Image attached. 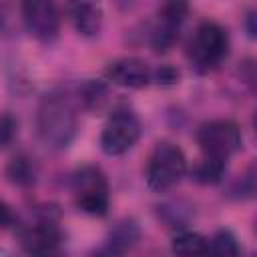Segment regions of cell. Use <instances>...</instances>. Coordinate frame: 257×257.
<instances>
[{"label":"cell","mask_w":257,"mask_h":257,"mask_svg":"<svg viewBox=\"0 0 257 257\" xmlns=\"http://www.w3.org/2000/svg\"><path fill=\"white\" fill-rule=\"evenodd\" d=\"M78 128L76 106L64 88L46 92L36 110V135L50 151H64Z\"/></svg>","instance_id":"1"},{"label":"cell","mask_w":257,"mask_h":257,"mask_svg":"<svg viewBox=\"0 0 257 257\" xmlns=\"http://www.w3.org/2000/svg\"><path fill=\"white\" fill-rule=\"evenodd\" d=\"M187 173V157L171 141H161L153 147L147 169H145V181L149 189L157 193H165L181 183V179Z\"/></svg>","instance_id":"2"},{"label":"cell","mask_w":257,"mask_h":257,"mask_svg":"<svg viewBox=\"0 0 257 257\" xmlns=\"http://www.w3.org/2000/svg\"><path fill=\"white\" fill-rule=\"evenodd\" d=\"M229 54V34L227 30L213 20H205L197 26L191 44H189V60L197 72L215 70Z\"/></svg>","instance_id":"3"},{"label":"cell","mask_w":257,"mask_h":257,"mask_svg":"<svg viewBox=\"0 0 257 257\" xmlns=\"http://www.w3.org/2000/svg\"><path fill=\"white\" fill-rule=\"evenodd\" d=\"M72 193L76 207L94 217H102L108 213L110 195L106 175L96 165H84L72 175Z\"/></svg>","instance_id":"4"},{"label":"cell","mask_w":257,"mask_h":257,"mask_svg":"<svg viewBox=\"0 0 257 257\" xmlns=\"http://www.w3.org/2000/svg\"><path fill=\"white\" fill-rule=\"evenodd\" d=\"M141 131H143V126H141L137 112L128 106H116L110 112L102 133H100L102 153L108 157H118V155L128 153L137 145Z\"/></svg>","instance_id":"5"},{"label":"cell","mask_w":257,"mask_h":257,"mask_svg":"<svg viewBox=\"0 0 257 257\" xmlns=\"http://www.w3.org/2000/svg\"><path fill=\"white\" fill-rule=\"evenodd\" d=\"M197 145L205 157L227 161L241 149L243 135L235 120L215 118V120L203 122L197 128Z\"/></svg>","instance_id":"6"},{"label":"cell","mask_w":257,"mask_h":257,"mask_svg":"<svg viewBox=\"0 0 257 257\" xmlns=\"http://www.w3.org/2000/svg\"><path fill=\"white\" fill-rule=\"evenodd\" d=\"M26 30L40 42L50 44L58 36L60 16L54 0H20Z\"/></svg>","instance_id":"7"},{"label":"cell","mask_w":257,"mask_h":257,"mask_svg":"<svg viewBox=\"0 0 257 257\" xmlns=\"http://www.w3.org/2000/svg\"><path fill=\"white\" fill-rule=\"evenodd\" d=\"M189 14L187 0H165L159 8V24L153 30L151 44L155 52H167L179 38V30Z\"/></svg>","instance_id":"8"},{"label":"cell","mask_w":257,"mask_h":257,"mask_svg":"<svg viewBox=\"0 0 257 257\" xmlns=\"http://www.w3.org/2000/svg\"><path fill=\"white\" fill-rule=\"evenodd\" d=\"M22 247L28 251V253H36V255H48V253H54L58 251L60 243H62V231L58 227V219L52 217L50 211H44L42 217L26 227L22 231Z\"/></svg>","instance_id":"9"},{"label":"cell","mask_w":257,"mask_h":257,"mask_svg":"<svg viewBox=\"0 0 257 257\" xmlns=\"http://www.w3.org/2000/svg\"><path fill=\"white\" fill-rule=\"evenodd\" d=\"M104 76L116 86L135 90L145 88L153 82V70L149 68V64L135 56H124L110 62L104 70Z\"/></svg>","instance_id":"10"},{"label":"cell","mask_w":257,"mask_h":257,"mask_svg":"<svg viewBox=\"0 0 257 257\" xmlns=\"http://www.w3.org/2000/svg\"><path fill=\"white\" fill-rule=\"evenodd\" d=\"M68 18L74 26V30L80 36L92 38L102 28V10L98 4L90 0H68L66 2Z\"/></svg>","instance_id":"11"},{"label":"cell","mask_w":257,"mask_h":257,"mask_svg":"<svg viewBox=\"0 0 257 257\" xmlns=\"http://www.w3.org/2000/svg\"><path fill=\"white\" fill-rule=\"evenodd\" d=\"M141 239V229L137 225L135 219H120L112 225L106 243H104V251L112 253V255H122L126 251H131Z\"/></svg>","instance_id":"12"},{"label":"cell","mask_w":257,"mask_h":257,"mask_svg":"<svg viewBox=\"0 0 257 257\" xmlns=\"http://www.w3.org/2000/svg\"><path fill=\"white\" fill-rule=\"evenodd\" d=\"M6 177L10 183L16 187H30L36 181V165L32 163L30 157L26 155H16L8 167H6Z\"/></svg>","instance_id":"13"},{"label":"cell","mask_w":257,"mask_h":257,"mask_svg":"<svg viewBox=\"0 0 257 257\" xmlns=\"http://www.w3.org/2000/svg\"><path fill=\"white\" fill-rule=\"evenodd\" d=\"M173 251L181 255H203L209 253V239L195 231L179 229L177 235L173 237Z\"/></svg>","instance_id":"14"},{"label":"cell","mask_w":257,"mask_h":257,"mask_svg":"<svg viewBox=\"0 0 257 257\" xmlns=\"http://www.w3.org/2000/svg\"><path fill=\"white\" fill-rule=\"evenodd\" d=\"M82 106L90 112H100L108 104V86L100 80H86L80 86Z\"/></svg>","instance_id":"15"},{"label":"cell","mask_w":257,"mask_h":257,"mask_svg":"<svg viewBox=\"0 0 257 257\" xmlns=\"http://www.w3.org/2000/svg\"><path fill=\"white\" fill-rule=\"evenodd\" d=\"M225 169H227V161L205 157L201 163L193 167V179L201 185H217L223 179Z\"/></svg>","instance_id":"16"},{"label":"cell","mask_w":257,"mask_h":257,"mask_svg":"<svg viewBox=\"0 0 257 257\" xmlns=\"http://www.w3.org/2000/svg\"><path fill=\"white\" fill-rule=\"evenodd\" d=\"M209 253H213V255H239L241 247H239L237 237L229 229H219L209 239Z\"/></svg>","instance_id":"17"},{"label":"cell","mask_w":257,"mask_h":257,"mask_svg":"<svg viewBox=\"0 0 257 257\" xmlns=\"http://www.w3.org/2000/svg\"><path fill=\"white\" fill-rule=\"evenodd\" d=\"M231 193H233V197H237L241 201L251 199L255 195V167L253 165L241 175V179H237V183L231 187Z\"/></svg>","instance_id":"18"},{"label":"cell","mask_w":257,"mask_h":257,"mask_svg":"<svg viewBox=\"0 0 257 257\" xmlns=\"http://www.w3.org/2000/svg\"><path fill=\"white\" fill-rule=\"evenodd\" d=\"M18 133V120L12 114H2L0 116V149L8 147Z\"/></svg>","instance_id":"19"},{"label":"cell","mask_w":257,"mask_h":257,"mask_svg":"<svg viewBox=\"0 0 257 257\" xmlns=\"http://www.w3.org/2000/svg\"><path fill=\"white\" fill-rule=\"evenodd\" d=\"M153 80L157 84H163V86H173L179 82V72L171 66H161L153 72Z\"/></svg>","instance_id":"20"},{"label":"cell","mask_w":257,"mask_h":257,"mask_svg":"<svg viewBox=\"0 0 257 257\" xmlns=\"http://www.w3.org/2000/svg\"><path fill=\"white\" fill-rule=\"evenodd\" d=\"M14 223V213H12V209L0 199V227H8V225H12Z\"/></svg>","instance_id":"21"},{"label":"cell","mask_w":257,"mask_h":257,"mask_svg":"<svg viewBox=\"0 0 257 257\" xmlns=\"http://www.w3.org/2000/svg\"><path fill=\"white\" fill-rule=\"evenodd\" d=\"M253 18H255V16H253V12H249V14H247V28H249V36H251V38L255 36V26H253Z\"/></svg>","instance_id":"22"}]
</instances>
